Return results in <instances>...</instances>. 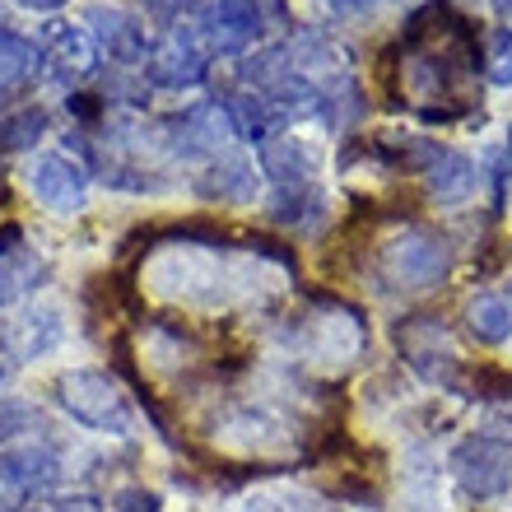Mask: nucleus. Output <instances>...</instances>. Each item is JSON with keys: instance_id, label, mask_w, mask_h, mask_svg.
<instances>
[{"instance_id": "obj_31", "label": "nucleus", "mask_w": 512, "mask_h": 512, "mask_svg": "<svg viewBox=\"0 0 512 512\" xmlns=\"http://www.w3.org/2000/svg\"><path fill=\"white\" fill-rule=\"evenodd\" d=\"M28 512H33V508H28Z\"/></svg>"}, {"instance_id": "obj_10", "label": "nucleus", "mask_w": 512, "mask_h": 512, "mask_svg": "<svg viewBox=\"0 0 512 512\" xmlns=\"http://www.w3.org/2000/svg\"><path fill=\"white\" fill-rule=\"evenodd\" d=\"M84 24H89V33H94L98 52H108V61H117V66H135V61H145V33H140V24H131L122 10H89L84 14Z\"/></svg>"}, {"instance_id": "obj_18", "label": "nucleus", "mask_w": 512, "mask_h": 512, "mask_svg": "<svg viewBox=\"0 0 512 512\" xmlns=\"http://www.w3.org/2000/svg\"><path fill=\"white\" fill-rule=\"evenodd\" d=\"M42 135H47V112L33 108V103L0 117V145L5 149H33Z\"/></svg>"}, {"instance_id": "obj_6", "label": "nucleus", "mask_w": 512, "mask_h": 512, "mask_svg": "<svg viewBox=\"0 0 512 512\" xmlns=\"http://www.w3.org/2000/svg\"><path fill=\"white\" fill-rule=\"evenodd\" d=\"M28 187H33V196H38L47 210L70 215V210L84 205L89 173H84L75 159H66V154H42V159H33V168H28Z\"/></svg>"}, {"instance_id": "obj_30", "label": "nucleus", "mask_w": 512, "mask_h": 512, "mask_svg": "<svg viewBox=\"0 0 512 512\" xmlns=\"http://www.w3.org/2000/svg\"><path fill=\"white\" fill-rule=\"evenodd\" d=\"M331 5H345V10H354V5H364V0H331Z\"/></svg>"}, {"instance_id": "obj_2", "label": "nucleus", "mask_w": 512, "mask_h": 512, "mask_svg": "<svg viewBox=\"0 0 512 512\" xmlns=\"http://www.w3.org/2000/svg\"><path fill=\"white\" fill-rule=\"evenodd\" d=\"M56 396L70 415L89 424V429L103 433H126L131 429V405H126L122 387L108 378V373H94V368H80V373H66L56 382Z\"/></svg>"}, {"instance_id": "obj_20", "label": "nucleus", "mask_w": 512, "mask_h": 512, "mask_svg": "<svg viewBox=\"0 0 512 512\" xmlns=\"http://www.w3.org/2000/svg\"><path fill=\"white\" fill-rule=\"evenodd\" d=\"M312 210H322V196L312 187H280L270 201V219L275 224H308Z\"/></svg>"}, {"instance_id": "obj_14", "label": "nucleus", "mask_w": 512, "mask_h": 512, "mask_svg": "<svg viewBox=\"0 0 512 512\" xmlns=\"http://www.w3.org/2000/svg\"><path fill=\"white\" fill-rule=\"evenodd\" d=\"M312 149L298 145V140H266L261 145V168H266L280 187H308L312 177Z\"/></svg>"}, {"instance_id": "obj_12", "label": "nucleus", "mask_w": 512, "mask_h": 512, "mask_svg": "<svg viewBox=\"0 0 512 512\" xmlns=\"http://www.w3.org/2000/svg\"><path fill=\"white\" fill-rule=\"evenodd\" d=\"M201 196L205 201H247L256 191V168L243 159V154H224L201 173Z\"/></svg>"}, {"instance_id": "obj_27", "label": "nucleus", "mask_w": 512, "mask_h": 512, "mask_svg": "<svg viewBox=\"0 0 512 512\" xmlns=\"http://www.w3.org/2000/svg\"><path fill=\"white\" fill-rule=\"evenodd\" d=\"M494 10H499V19L512 28V0H494Z\"/></svg>"}, {"instance_id": "obj_26", "label": "nucleus", "mask_w": 512, "mask_h": 512, "mask_svg": "<svg viewBox=\"0 0 512 512\" xmlns=\"http://www.w3.org/2000/svg\"><path fill=\"white\" fill-rule=\"evenodd\" d=\"M19 5H28V10H61L66 0H19Z\"/></svg>"}, {"instance_id": "obj_19", "label": "nucleus", "mask_w": 512, "mask_h": 512, "mask_svg": "<svg viewBox=\"0 0 512 512\" xmlns=\"http://www.w3.org/2000/svg\"><path fill=\"white\" fill-rule=\"evenodd\" d=\"M56 340H61V322L52 312H38V317H24V326L14 331V350H19V359H38Z\"/></svg>"}, {"instance_id": "obj_16", "label": "nucleus", "mask_w": 512, "mask_h": 512, "mask_svg": "<svg viewBox=\"0 0 512 512\" xmlns=\"http://www.w3.org/2000/svg\"><path fill=\"white\" fill-rule=\"evenodd\" d=\"M33 66H38V47L19 38V33H10V28H0V94L19 89L33 75Z\"/></svg>"}, {"instance_id": "obj_1", "label": "nucleus", "mask_w": 512, "mask_h": 512, "mask_svg": "<svg viewBox=\"0 0 512 512\" xmlns=\"http://www.w3.org/2000/svg\"><path fill=\"white\" fill-rule=\"evenodd\" d=\"M391 61H396V75H401L391 89L419 117L452 122V117L475 108L480 42H475V28L452 5H424L405 24V42Z\"/></svg>"}, {"instance_id": "obj_11", "label": "nucleus", "mask_w": 512, "mask_h": 512, "mask_svg": "<svg viewBox=\"0 0 512 512\" xmlns=\"http://www.w3.org/2000/svg\"><path fill=\"white\" fill-rule=\"evenodd\" d=\"M0 475H10L19 494H38V489H52L56 475H61V457L52 447H14V452H0Z\"/></svg>"}, {"instance_id": "obj_28", "label": "nucleus", "mask_w": 512, "mask_h": 512, "mask_svg": "<svg viewBox=\"0 0 512 512\" xmlns=\"http://www.w3.org/2000/svg\"><path fill=\"white\" fill-rule=\"evenodd\" d=\"M243 512H280V508H275V503H266V499H256V503H247Z\"/></svg>"}, {"instance_id": "obj_15", "label": "nucleus", "mask_w": 512, "mask_h": 512, "mask_svg": "<svg viewBox=\"0 0 512 512\" xmlns=\"http://www.w3.org/2000/svg\"><path fill=\"white\" fill-rule=\"evenodd\" d=\"M466 331H471L480 345H503V340L512 336V308L503 298L480 294L471 308H466Z\"/></svg>"}, {"instance_id": "obj_4", "label": "nucleus", "mask_w": 512, "mask_h": 512, "mask_svg": "<svg viewBox=\"0 0 512 512\" xmlns=\"http://www.w3.org/2000/svg\"><path fill=\"white\" fill-rule=\"evenodd\" d=\"M452 475H457V485L471 499H494V494H503L512 485V443L475 433L452 452Z\"/></svg>"}, {"instance_id": "obj_8", "label": "nucleus", "mask_w": 512, "mask_h": 512, "mask_svg": "<svg viewBox=\"0 0 512 512\" xmlns=\"http://www.w3.org/2000/svg\"><path fill=\"white\" fill-rule=\"evenodd\" d=\"M261 33V10L256 0H215L205 10V38L219 52H247Z\"/></svg>"}, {"instance_id": "obj_24", "label": "nucleus", "mask_w": 512, "mask_h": 512, "mask_svg": "<svg viewBox=\"0 0 512 512\" xmlns=\"http://www.w3.org/2000/svg\"><path fill=\"white\" fill-rule=\"evenodd\" d=\"M191 0H145V10L149 14H159V19H177V14L187 10Z\"/></svg>"}, {"instance_id": "obj_29", "label": "nucleus", "mask_w": 512, "mask_h": 512, "mask_svg": "<svg viewBox=\"0 0 512 512\" xmlns=\"http://www.w3.org/2000/svg\"><path fill=\"white\" fill-rule=\"evenodd\" d=\"M10 373H14V364H10V359H5V350H0V382L10 378Z\"/></svg>"}, {"instance_id": "obj_25", "label": "nucleus", "mask_w": 512, "mask_h": 512, "mask_svg": "<svg viewBox=\"0 0 512 512\" xmlns=\"http://www.w3.org/2000/svg\"><path fill=\"white\" fill-rule=\"evenodd\" d=\"M56 512H98V499H89V494H75V499H61V503H56Z\"/></svg>"}, {"instance_id": "obj_13", "label": "nucleus", "mask_w": 512, "mask_h": 512, "mask_svg": "<svg viewBox=\"0 0 512 512\" xmlns=\"http://www.w3.org/2000/svg\"><path fill=\"white\" fill-rule=\"evenodd\" d=\"M424 177H429V187L438 201H466L475 191V163L457 149H433V159L424 163Z\"/></svg>"}, {"instance_id": "obj_23", "label": "nucleus", "mask_w": 512, "mask_h": 512, "mask_svg": "<svg viewBox=\"0 0 512 512\" xmlns=\"http://www.w3.org/2000/svg\"><path fill=\"white\" fill-rule=\"evenodd\" d=\"M112 512H159V494H149V489H122V494L112 499Z\"/></svg>"}, {"instance_id": "obj_21", "label": "nucleus", "mask_w": 512, "mask_h": 512, "mask_svg": "<svg viewBox=\"0 0 512 512\" xmlns=\"http://www.w3.org/2000/svg\"><path fill=\"white\" fill-rule=\"evenodd\" d=\"M33 424H38V410H33V405L19 401V396H0V443L28 433Z\"/></svg>"}, {"instance_id": "obj_5", "label": "nucleus", "mask_w": 512, "mask_h": 512, "mask_svg": "<svg viewBox=\"0 0 512 512\" xmlns=\"http://www.w3.org/2000/svg\"><path fill=\"white\" fill-rule=\"evenodd\" d=\"M205 70H210L205 66V47L191 28H173V33L145 56V75H149V84H159V89H191V84L205 80Z\"/></svg>"}, {"instance_id": "obj_22", "label": "nucleus", "mask_w": 512, "mask_h": 512, "mask_svg": "<svg viewBox=\"0 0 512 512\" xmlns=\"http://www.w3.org/2000/svg\"><path fill=\"white\" fill-rule=\"evenodd\" d=\"M485 75L494 84H512V28H499L494 38H489V66Z\"/></svg>"}, {"instance_id": "obj_17", "label": "nucleus", "mask_w": 512, "mask_h": 512, "mask_svg": "<svg viewBox=\"0 0 512 512\" xmlns=\"http://www.w3.org/2000/svg\"><path fill=\"white\" fill-rule=\"evenodd\" d=\"M38 275H42V261L33 252H24V247L10 252V256H0V308L14 303L19 294H28Z\"/></svg>"}, {"instance_id": "obj_3", "label": "nucleus", "mask_w": 512, "mask_h": 512, "mask_svg": "<svg viewBox=\"0 0 512 512\" xmlns=\"http://www.w3.org/2000/svg\"><path fill=\"white\" fill-rule=\"evenodd\" d=\"M447 266H452V252H447V238L429 229H410L401 233L396 243L382 252V275L396 289H433L443 284Z\"/></svg>"}, {"instance_id": "obj_9", "label": "nucleus", "mask_w": 512, "mask_h": 512, "mask_svg": "<svg viewBox=\"0 0 512 512\" xmlns=\"http://www.w3.org/2000/svg\"><path fill=\"white\" fill-rule=\"evenodd\" d=\"M47 66L61 84H75L84 75H94L98 66V42L89 28H70V24H52L47 28Z\"/></svg>"}, {"instance_id": "obj_7", "label": "nucleus", "mask_w": 512, "mask_h": 512, "mask_svg": "<svg viewBox=\"0 0 512 512\" xmlns=\"http://www.w3.org/2000/svg\"><path fill=\"white\" fill-rule=\"evenodd\" d=\"M168 145L177 149V154H187V159H196V154H219V149L229 145L233 135V117L229 108H219V103H205V108H191L182 112V117H173L168 122Z\"/></svg>"}]
</instances>
